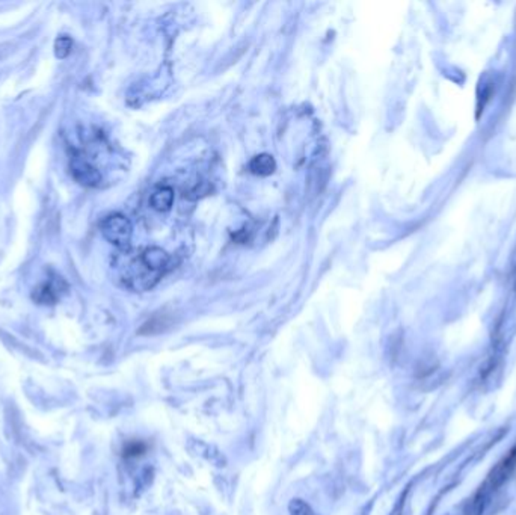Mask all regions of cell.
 <instances>
[{
  "label": "cell",
  "instance_id": "obj_1",
  "mask_svg": "<svg viewBox=\"0 0 516 515\" xmlns=\"http://www.w3.org/2000/svg\"><path fill=\"white\" fill-rule=\"evenodd\" d=\"M100 230L106 241L121 248V250L130 245L131 224L129 218L121 215V213H113V215L104 218L100 225Z\"/></svg>",
  "mask_w": 516,
  "mask_h": 515
},
{
  "label": "cell",
  "instance_id": "obj_2",
  "mask_svg": "<svg viewBox=\"0 0 516 515\" xmlns=\"http://www.w3.org/2000/svg\"><path fill=\"white\" fill-rule=\"evenodd\" d=\"M70 170L74 180L86 188H97L103 180L102 173L82 154H74L70 159Z\"/></svg>",
  "mask_w": 516,
  "mask_h": 515
},
{
  "label": "cell",
  "instance_id": "obj_3",
  "mask_svg": "<svg viewBox=\"0 0 516 515\" xmlns=\"http://www.w3.org/2000/svg\"><path fill=\"white\" fill-rule=\"evenodd\" d=\"M67 284L64 280H50L47 283L40 284L38 287H35L32 298L35 303L38 304H56L58 299L61 298V293L65 292Z\"/></svg>",
  "mask_w": 516,
  "mask_h": 515
},
{
  "label": "cell",
  "instance_id": "obj_4",
  "mask_svg": "<svg viewBox=\"0 0 516 515\" xmlns=\"http://www.w3.org/2000/svg\"><path fill=\"white\" fill-rule=\"evenodd\" d=\"M139 259L150 271H153L154 274L159 275H163L169 264V255L163 250H160V248L156 246L147 248V250L139 255Z\"/></svg>",
  "mask_w": 516,
  "mask_h": 515
},
{
  "label": "cell",
  "instance_id": "obj_5",
  "mask_svg": "<svg viewBox=\"0 0 516 515\" xmlns=\"http://www.w3.org/2000/svg\"><path fill=\"white\" fill-rule=\"evenodd\" d=\"M249 170H251V173H254L255 175L268 177L277 170V162H275V159L271 154L261 153L255 156L252 161L249 162Z\"/></svg>",
  "mask_w": 516,
  "mask_h": 515
},
{
  "label": "cell",
  "instance_id": "obj_6",
  "mask_svg": "<svg viewBox=\"0 0 516 515\" xmlns=\"http://www.w3.org/2000/svg\"><path fill=\"white\" fill-rule=\"evenodd\" d=\"M174 203V191L169 186H162L153 192L150 198L151 207L159 210V212H168L172 207Z\"/></svg>",
  "mask_w": 516,
  "mask_h": 515
},
{
  "label": "cell",
  "instance_id": "obj_7",
  "mask_svg": "<svg viewBox=\"0 0 516 515\" xmlns=\"http://www.w3.org/2000/svg\"><path fill=\"white\" fill-rule=\"evenodd\" d=\"M168 326H169V319L165 315H159V316H154L153 319H150V321L140 328L139 333L140 334H157V333L165 331Z\"/></svg>",
  "mask_w": 516,
  "mask_h": 515
},
{
  "label": "cell",
  "instance_id": "obj_8",
  "mask_svg": "<svg viewBox=\"0 0 516 515\" xmlns=\"http://www.w3.org/2000/svg\"><path fill=\"white\" fill-rule=\"evenodd\" d=\"M148 450V445L144 441H139V440H133V441H129L126 443V446H124V450H122V455L124 458H139L145 454V452Z\"/></svg>",
  "mask_w": 516,
  "mask_h": 515
},
{
  "label": "cell",
  "instance_id": "obj_9",
  "mask_svg": "<svg viewBox=\"0 0 516 515\" xmlns=\"http://www.w3.org/2000/svg\"><path fill=\"white\" fill-rule=\"evenodd\" d=\"M71 50H73V40L67 37V35H62L55 41V55L59 59H65Z\"/></svg>",
  "mask_w": 516,
  "mask_h": 515
},
{
  "label": "cell",
  "instance_id": "obj_10",
  "mask_svg": "<svg viewBox=\"0 0 516 515\" xmlns=\"http://www.w3.org/2000/svg\"><path fill=\"white\" fill-rule=\"evenodd\" d=\"M289 511H290V515H316L314 511L309 508V505L300 499L291 500Z\"/></svg>",
  "mask_w": 516,
  "mask_h": 515
}]
</instances>
